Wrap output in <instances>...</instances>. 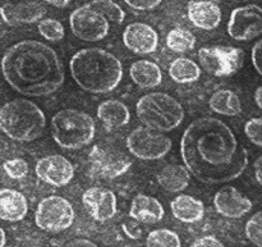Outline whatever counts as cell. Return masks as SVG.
I'll return each mask as SVG.
<instances>
[{"label": "cell", "instance_id": "cell-1", "mask_svg": "<svg viewBox=\"0 0 262 247\" xmlns=\"http://www.w3.org/2000/svg\"><path fill=\"white\" fill-rule=\"evenodd\" d=\"M181 155L189 173L206 184H220L242 176L248 153L223 120L202 117L193 120L181 140Z\"/></svg>", "mask_w": 262, "mask_h": 247}, {"label": "cell", "instance_id": "cell-2", "mask_svg": "<svg viewBox=\"0 0 262 247\" xmlns=\"http://www.w3.org/2000/svg\"><path fill=\"white\" fill-rule=\"evenodd\" d=\"M2 69L7 84L25 96H49L66 78L55 50L36 40H23L8 48Z\"/></svg>", "mask_w": 262, "mask_h": 247}, {"label": "cell", "instance_id": "cell-3", "mask_svg": "<svg viewBox=\"0 0 262 247\" xmlns=\"http://www.w3.org/2000/svg\"><path fill=\"white\" fill-rule=\"evenodd\" d=\"M69 68L76 84L91 94L112 92L123 79V66L119 59L101 48L77 51L69 61Z\"/></svg>", "mask_w": 262, "mask_h": 247}, {"label": "cell", "instance_id": "cell-4", "mask_svg": "<svg viewBox=\"0 0 262 247\" xmlns=\"http://www.w3.org/2000/svg\"><path fill=\"white\" fill-rule=\"evenodd\" d=\"M45 127V114L30 100H12L0 110V128L10 140L31 142L42 135Z\"/></svg>", "mask_w": 262, "mask_h": 247}, {"label": "cell", "instance_id": "cell-5", "mask_svg": "<svg viewBox=\"0 0 262 247\" xmlns=\"http://www.w3.org/2000/svg\"><path fill=\"white\" fill-rule=\"evenodd\" d=\"M136 114L143 126L163 133L176 130L184 120L181 102L164 92H150L140 97Z\"/></svg>", "mask_w": 262, "mask_h": 247}, {"label": "cell", "instance_id": "cell-6", "mask_svg": "<svg viewBox=\"0 0 262 247\" xmlns=\"http://www.w3.org/2000/svg\"><path fill=\"white\" fill-rule=\"evenodd\" d=\"M96 133L92 117L78 109H63L51 119L54 141L67 150H78L90 145Z\"/></svg>", "mask_w": 262, "mask_h": 247}, {"label": "cell", "instance_id": "cell-7", "mask_svg": "<svg viewBox=\"0 0 262 247\" xmlns=\"http://www.w3.org/2000/svg\"><path fill=\"white\" fill-rule=\"evenodd\" d=\"M125 143L128 151L141 160H159L164 158L173 146L170 137L146 126L135 128L128 135Z\"/></svg>", "mask_w": 262, "mask_h": 247}, {"label": "cell", "instance_id": "cell-8", "mask_svg": "<svg viewBox=\"0 0 262 247\" xmlns=\"http://www.w3.org/2000/svg\"><path fill=\"white\" fill-rule=\"evenodd\" d=\"M36 225L49 233L68 230L74 222V209L71 202L61 196H48L38 202L35 213Z\"/></svg>", "mask_w": 262, "mask_h": 247}, {"label": "cell", "instance_id": "cell-9", "mask_svg": "<svg viewBox=\"0 0 262 247\" xmlns=\"http://www.w3.org/2000/svg\"><path fill=\"white\" fill-rule=\"evenodd\" d=\"M72 33L79 40L96 43L104 40L110 30V20L87 4L81 5L69 15Z\"/></svg>", "mask_w": 262, "mask_h": 247}, {"label": "cell", "instance_id": "cell-10", "mask_svg": "<svg viewBox=\"0 0 262 247\" xmlns=\"http://www.w3.org/2000/svg\"><path fill=\"white\" fill-rule=\"evenodd\" d=\"M199 60L207 73L227 77L242 67L243 50L233 46H205L199 50Z\"/></svg>", "mask_w": 262, "mask_h": 247}, {"label": "cell", "instance_id": "cell-11", "mask_svg": "<svg viewBox=\"0 0 262 247\" xmlns=\"http://www.w3.org/2000/svg\"><path fill=\"white\" fill-rule=\"evenodd\" d=\"M228 33L237 41H250L262 35V8L247 4L232 10L227 26Z\"/></svg>", "mask_w": 262, "mask_h": 247}, {"label": "cell", "instance_id": "cell-12", "mask_svg": "<svg viewBox=\"0 0 262 247\" xmlns=\"http://www.w3.org/2000/svg\"><path fill=\"white\" fill-rule=\"evenodd\" d=\"M90 172L94 177L114 179L129 171L133 161L118 151L106 150L96 145L89 154Z\"/></svg>", "mask_w": 262, "mask_h": 247}, {"label": "cell", "instance_id": "cell-13", "mask_svg": "<svg viewBox=\"0 0 262 247\" xmlns=\"http://www.w3.org/2000/svg\"><path fill=\"white\" fill-rule=\"evenodd\" d=\"M35 172L41 181L54 187L67 186L74 177V168L72 163L59 154L40 159L36 163Z\"/></svg>", "mask_w": 262, "mask_h": 247}, {"label": "cell", "instance_id": "cell-14", "mask_svg": "<svg viewBox=\"0 0 262 247\" xmlns=\"http://www.w3.org/2000/svg\"><path fill=\"white\" fill-rule=\"evenodd\" d=\"M82 204L96 222H106L117 213V196L104 187L87 189L82 194Z\"/></svg>", "mask_w": 262, "mask_h": 247}, {"label": "cell", "instance_id": "cell-15", "mask_svg": "<svg viewBox=\"0 0 262 247\" xmlns=\"http://www.w3.org/2000/svg\"><path fill=\"white\" fill-rule=\"evenodd\" d=\"M123 44L138 55L155 53L159 46V35L152 26L143 22H133L123 31Z\"/></svg>", "mask_w": 262, "mask_h": 247}, {"label": "cell", "instance_id": "cell-16", "mask_svg": "<svg viewBox=\"0 0 262 247\" xmlns=\"http://www.w3.org/2000/svg\"><path fill=\"white\" fill-rule=\"evenodd\" d=\"M214 207L222 217L239 219L252 210V201L234 186H224L215 194Z\"/></svg>", "mask_w": 262, "mask_h": 247}, {"label": "cell", "instance_id": "cell-17", "mask_svg": "<svg viewBox=\"0 0 262 247\" xmlns=\"http://www.w3.org/2000/svg\"><path fill=\"white\" fill-rule=\"evenodd\" d=\"M0 12H2L3 20L8 26H13V27L40 22L46 14L45 7L36 2H22L17 4L8 3V4H3Z\"/></svg>", "mask_w": 262, "mask_h": 247}, {"label": "cell", "instance_id": "cell-18", "mask_svg": "<svg viewBox=\"0 0 262 247\" xmlns=\"http://www.w3.org/2000/svg\"><path fill=\"white\" fill-rule=\"evenodd\" d=\"M187 15L194 27L200 30H215L222 22V9L211 0H192L187 5Z\"/></svg>", "mask_w": 262, "mask_h": 247}, {"label": "cell", "instance_id": "cell-19", "mask_svg": "<svg viewBox=\"0 0 262 247\" xmlns=\"http://www.w3.org/2000/svg\"><path fill=\"white\" fill-rule=\"evenodd\" d=\"M165 215L164 207L158 199L148 195H137L130 202L129 217L143 224H156Z\"/></svg>", "mask_w": 262, "mask_h": 247}, {"label": "cell", "instance_id": "cell-20", "mask_svg": "<svg viewBox=\"0 0 262 247\" xmlns=\"http://www.w3.org/2000/svg\"><path fill=\"white\" fill-rule=\"evenodd\" d=\"M28 213V202L25 195L17 190L3 189L0 191V218L4 222L15 223Z\"/></svg>", "mask_w": 262, "mask_h": 247}, {"label": "cell", "instance_id": "cell-21", "mask_svg": "<svg viewBox=\"0 0 262 247\" xmlns=\"http://www.w3.org/2000/svg\"><path fill=\"white\" fill-rule=\"evenodd\" d=\"M173 217L183 223H196L204 219L205 205L201 200L189 195H179L170 202Z\"/></svg>", "mask_w": 262, "mask_h": 247}, {"label": "cell", "instance_id": "cell-22", "mask_svg": "<svg viewBox=\"0 0 262 247\" xmlns=\"http://www.w3.org/2000/svg\"><path fill=\"white\" fill-rule=\"evenodd\" d=\"M129 76L141 89H154L163 81V72L155 61L142 59L130 66Z\"/></svg>", "mask_w": 262, "mask_h": 247}, {"label": "cell", "instance_id": "cell-23", "mask_svg": "<svg viewBox=\"0 0 262 247\" xmlns=\"http://www.w3.org/2000/svg\"><path fill=\"white\" fill-rule=\"evenodd\" d=\"M191 173L186 166L169 164L158 173V183L168 192H182L189 186Z\"/></svg>", "mask_w": 262, "mask_h": 247}, {"label": "cell", "instance_id": "cell-24", "mask_svg": "<svg viewBox=\"0 0 262 247\" xmlns=\"http://www.w3.org/2000/svg\"><path fill=\"white\" fill-rule=\"evenodd\" d=\"M97 118L107 128H120L130 120V113L127 105L119 100H105L97 107Z\"/></svg>", "mask_w": 262, "mask_h": 247}, {"label": "cell", "instance_id": "cell-25", "mask_svg": "<svg viewBox=\"0 0 262 247\" xmlns=\"http://www.w3.org/2000/svg\"><path fill=\"white\" fill-rule=\"evenodd\" d=\"M210 109L214 113L227 117H235L242 112L239 96L232 90H217L209 100Z\"/></svg>", "mask_w": 262, "mask_h": 247}, {"label": "cell", "instance_id": "cell-26", "mask_svg": "<svg viewBox=\"0 0 262 247\" xmlns=\"http://www.w3.org/2000/svg\"><path fill=\"white\" fill-rule=\"evenodd\" d=\"M169 76L177 84H192L201 77V68L192 59L177 58L169 66Z\"/></svg>", "mask_w": 262, "mask_h": 247}, {"label": "cell", "instance_id": "cell-27", "mask_svg": "<svg viewBox=\"0 0 262 247\" xmlns=\"http://www.w3.org/2000/svg\"><path fill=\"white\" fill-rule=\"evenodd\" d=\"M194 45H196V36L186 28H173L166 35V46L174 53H187L194 49Z\"/></svg>", "mask_w": 262, "mask_h": 247}, {"label": "cell", "instance_id": "cell-28", "mask_svg": "<svg viewBox=\"0 0 262 247\" xmlns=\"http://www.w3.org/2000/svg\"><path fill=\"white\" fill-rule=\"evenodd\" d=\"M147 247H181V238L174 231L160 228L148 233L146 238Z\"/></svg>", "mask_w": 262, "mask_h": 247}, {"label": "cell", "instance_id": "cell-29", "mask_svg": "<svg viewBox=\"0 0 262 247\" xmlns=\"http://www.w3.org/2000/svg\"><path fill=\"white\" fill-rule=\"evenodd\" d=\"M89 4L102 15H105L110 22L120 25L125 19V12L123 8L113 0H92Z\"/></svg>", "mask_w": 262, "mask_h": 247}, {"label": "cell", "instance_id": "cell-30", "mask_svg": "<svg viewBox=\"0 0 262 247\" xmlns=\"http://www.w3.org/2000/svg\"><path fill=\"white\" fill-rule=\"evenodd\" d=\"M37 31L45 40L58 43L66 36V30L60 20L54 18H43L37 23Z\"/></svg>", "mask_w": 262, "mask_h": 247}, {"label": "cell", "instance_id": "cell-31", "mask_svg": "<svg viewBox=\"0 0 262 247\" xmlns=\"http://www.w3.org/2000/svg\"><path fill=\"white\" fill-rule=\"evenodd\" d=\"M246 236L257 247H262V210L253 214L246 223Z\"/></svg>", "mask_w": 262, "mask_h": 247}, {"label": "cell", "instance_id": "cell-32", "mask_svg": "<svg viewBox=\"0 0 262 247\" xmlns=\"http://www.w3.org/2000/svg\"><path fill=\"white\" fill-rule=\"evenodd\" d=\"M3 169H4V172L9 178L22 179L27 176L30 167H28V163L25 159L15 158L4 161L3 163Z\"/></svg>", "mask_w": 262, "mask_h": 247}, {"label": "cell", "instance_id": "cell-33", "mask_svg": "<svg viewBox=\"0 0 262 247\" xmlns=\"http://www.w3.org/2000/svg\"><path fill=\"white\" fill-rule=\"evenodd\" d=\"M245 135L253 145L262 148V117L252 118L246 123Z\"/></svg>", "mask_w": 262, "mask_h": 247}, {"label": "cell", "instance_id": "cell-34", "mask_svg": "<svg viewBox=\"0 0 262 247\" xmlns=\"http://www.w3.org/2000/svg\"><path fill=\"white\" fill-rule=\"evenodd\" d=\"M128 7L136 10H152L161 4L164 0H123Z\"/></svg>", "mask_w": 262, "mask_h": 247}, {"label": "cell", "instance_id": "cell-35", "mask_svg": "<svg viewBox=\"0 0 262 247\" xmlns=\"http://www.w3.org/2000/svg\"><path fill=\"white\" fill-rule=\"evenodd\" d=\"M251 60H252L253 67H255L256 72L260 76H262V38L257 41L253 45L252 53H251Z\"/></svg>", "mask_w": 262, "mask_h": 247}, {"label": "cell", "instance_id": "cell-36", "mask_svg": "<svg viewBox=\"0 0 262 247\" xmlns=\"http://www.w3.org/2000/svg\"><path fill=\"white\" fill-rule=\"evenodd\" d=\"M122 228L123 231H124L125 235L129 238H132V240H140V238L142 237V230H141V227L138 225L137 220H135V222L123 223Z\"/></svg>", "mask_w": 262, "mask_h": 247}, {"label": "cell", "instance_id": "cell-37", "mask_svg": "<svg viewBox=\"0 0 262 247\" xmlns=\"http://www.w3.org/2000/svg\"><path fill=\"white\" fill-rule=\"evenodd\" d=\"M189 247H225L222 241L217 240L214 236H205V237L197 238Z\"/></svg>", "mask_w": 262, "mask_h": 247}, {"label": "cell", "instance_id": "cell-38", "mask_svg": "<svg viewBox=\"0 0 262 247\" xmlns=\"http://www.w3.org/2000/svg\"><path fill=\"white\" fill-rule=\"evenodd\" d=\"M66 247H99L96 243H94L92 241L84 240V238H77V240L71 241L66 245Z\"/></svg>", "mask_w": 262, "mask_h": 247}, {"label": "cell", "instance_id": "cell-39", "mask_svg": "<svg viewBox=\"0 0 262 247\" xmlns=\"http://www.w3.org/2000/svg\"><path fill=\"white\" fill-rule=\"evenodd\" d=\"M253 171H255V178L258 184L262 186V155L258 156L253 163Z\"/></svg>", "mask_w": 262, "mask_h": 247}, {"label": "cell", "instance_id": "cell-40", "mask_svg": "<svg viewBox=\"0 0 262 247\" xmlns=\"http://www.w3.org/2000/svg\"><path fill=\"white\" fill-rule=\"evenodd\" d=\"M43 2L49 5H53V7L55 8H64L67 7L72 0H43Z\"/></svg>", "mask_w": 262, "mask_h": 247}, {"label": "cell", "instance_id": "cell-41", "mask_svg": "<svg viewBox=\"0 0 262 247\" xmlns=\"http://www.w3.org/2000/svg\"><path fill=\"white\" fill-rule=\"evenodd\" d=\"M255 102L258 108L262 110V85L258 86L255 91Z\"/></svg>", "mask_w": 262, "mask_h": 247}, {"label": "cell", "instance_id": "cell-42", "mask_svg": "<svg viewBox=\"0 0 262 247\" xmlns=\"http://www.w3.org/2000/svg\"><path fill=\"white\" fill-rule=\"evenodd\" d=\"M0 235H2V242H0V247H4L5 246V242H7V236H5V231L0 230Z\"/></svg>", "mask_w": 262, "mask_h": 247}, {"label": "cell", "instance_id": "cell-43", "mask_svg": "<svg viewBox=\"0 0 262 247\" xmlns=\"http://www.w3.org/2000/svg\"><path fill=\"white\" fill-rule=\"evenodd\" d=\"M123 247H133V246H128V245H127V246H123Z\"/></svg>", "mask_w": 262, "mask_h": 247}]
</instances>
